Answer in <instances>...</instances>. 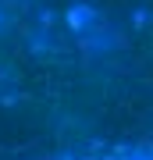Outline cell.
<instances>
[{"label":"cell","instance_id":"cell-2","mask_svg":"<svg viewBox=\"0 0 153 160\" xmlns=\"http://www.w3.org/2000/svg\"><path fill=\"white\" fill-rule=\"evenodd\" d=\"M82 46L85 50H96V53H107L118 46V36L107 32V29H100V32H93V36H82Z\"/></svg>","mask_w":153,"mask_h":160},{"label":"cell","instance_id":"cell-1","mask_svg":"<svg viewBox=\"0 0 153 160\" xmlns=\"http://www.w3.org/2000/svg\"><path fill=\"white\" fill-rule=\"evenodd\" d=\"M64 22H68V29H71V32H79V39H82V36L100 32V29H107V25H103V14H100V11H93L89 4H75V7H68Z\"/></svg>","mask_w":153,"mask_h":160},{"label":"cell","instance_id":"cell-3","mask_svg":"<svg viewBox=\"0 0 153 160\" xmlns=\"http://www.w3.org/2000/svg\"><path fill=\"white\" fill-rule=\"evenodd\" d=\"M0 25H4V14H0Z\"/></svg>","mask_w":153,"mask_h":160}]
</instances>
